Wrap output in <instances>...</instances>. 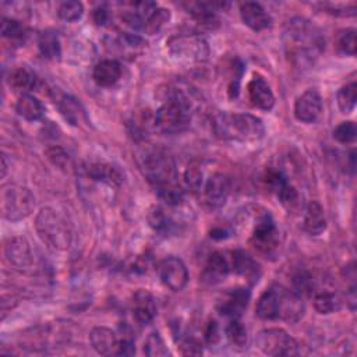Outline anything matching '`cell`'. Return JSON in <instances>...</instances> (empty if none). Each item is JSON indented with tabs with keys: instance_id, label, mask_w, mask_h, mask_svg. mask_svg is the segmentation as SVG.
<instances>
[{
	"instance_id": "cell-1",
	"label": "cell",
	"mask_w": 357,
	"mask_h": 357,
	"mask_svg": "<svg viewBox=\"0 0 357 357\" xmlns=\"http://www.w3.org/2000/svg\"><path fill=\"white\" fill-rule=\"evenodd\" d=\"M283 45L289 63L297 70L315 64L325 50V39L319 28L307 18H291L283 31Z\"/></svg>"
},
{
	"instance_id": "cell-2",
	"label": "cell",
	"mask_w": 357,
	"mask_h": 357,
	"mask_svg": "<svg viewBox=\"0 0 357 357\" xmlns=\"http://www.w3.org/2000/svg\"><path fill=\"white\" fill-rule=\"evenodd\" d=\"M163 92V103L155 113V127L165 134L185 131L191 123V98L180 86H167Z\"/></svg>"
},
{
	"instance_id": "cell-3",
	"label": "cell",
	"mask_w": 357,
	"mask_h": 357,
	"mask_svg": "<svg viewBox=\"0 0 357 357\" xmlns=\"http://www.w3.org/2000/svg\"><path fill=\"white\" fill-rule=\"evenodd\" d=\"M213 126L219 137L237 142L258 141L265 132L262 120L250 113H219Z\"/></svg>"
},
{
	"instance_id": "cell-4",
	"label": "cell",
	"mask_w": 357,
	"mask_h": 357,
	"mask_svg": "<svg viewBox=\"0 0 357 357\" xmlns=\"http://www.w3.org/2000/svg\"><path fill=\"white\" fill-rule=\"evenodd\" d=\"M139 167L155 190L178 183L173 156L160 146H146L139 152Z\"/></svg>"
},
{
	"instance_id": "cell-5",
	"label": "cell",
	"mask_w": 357,
	"mask_h": 357,
	"mask_svg": "<svg viewBox=\"0 0 357 357\" xmlns=\"http://www.w3.org/2000/svg\"><path fill=\"white\" fill-rule=\"evenodd\" d=\"M35 229L40 240L53 250L64 251L71 245L73 227L70 220L53 208H42L35 219Z\"/></svg>"
},
{
	"instance_id": "cell-6",
	"label": "cell",
	"mask_w": 357,
	"mask_h": 357,
	"mask_svg": "<svg viewBox=\"0 0 357 357\" xmlns=\"http://www.w3.org/2000/svg\"><path fill=\"white\" fill-rule=\"evenodd\" d=\"M231 181L230 177L222 172L204 173L202 180L194 192L199 202L206 209H219L223 206L230 195Z\"/></svg>"
},
{
	"instance_id": "cell-7",
	"label": "cell",
	"mask_w": 357,
	"mask_h": 357,
	"mask_svg": "<svg viewBox=\"0 0 357 357\" xmlns=\"http://www.w3.org/2000/svg\"><path fill=\"white\" fill-rule=\"evenodd\" d=\"M167 49L174 60L184 64L202 63L208 59L209 47L198 33H181L169 39Z\"/></svg>"
},
{
	"instance_id": "cell-8",
	"label": "cell",
	"mask_w": 357,
	"mask_h": 357,
	"mask_svg": "<svg viewBox=\"0 0 357 357\" xmlns=\"http://www.w3.org/2000/svg\"><path fill=\"white\" fill-rule=\"evenodd\" d=\"M35 209V195L18 184L6 185L1 191V212L7 220L25 219Z\"/></svg>"
},
{
	"instance_id": "cell-9",
	"label": "cell",
	"mask_w": 357,
	"mask_h": 357,
	"mask_svg": "<svg viewBox=\"0 0 357 357\" xmlns=\"http://www.w3.org/2000/svg\"><path fill=\"white\" fill-rule=\"evenodd\" d=\"M257 347L266 356H297L298 343L280 328L262 329L255 337Z\"/></svg>"
},
{
	"instance_id": "cell-10",
	"label": "cell",
	"mask_w": 357,
	"mask_h": 357,
	"mask_svg": "<svg viewBox=\"0 0 357 357\" xmlns=\"http://www.w3.org/2000/svg\"><path fill=\"white\" fill-rule=\"evenodd\" d=\"M251 243L255 250L266 257H271L276 252L279 245V231L269 212L264 211L258 215L251 233Z\"/></svg>"
},
{
	"instance_id": "cell-11",
	"label": "cell",
	"mask_w": 357,
	"mask_h": 357,
	"mask_svg": "<svg viewBox=\"0 0 357 357\" xmlns=\"http://www.w3.org/2000/svg\"><path fill=\"white\" fill-rule=\"evenodd\" d=\"M275 294L276 319L297 322L304 315V303L301 296L282 284H272Z\"/></svg>"
},
{
	"instance_id": "cell-12",
	"label": "cell",
	"mask_w": 357,
	"mask_h": 357,
	"mask_svg": "<svg viewBox=\"0 0 357 357\" xmlns=\"http://www.w3.org/2000/svg\"><path fill=\"white\" fill-rule=\"evenodd\" d=\"M4 255L10 265H13L17 271L29 272L35 266V255L26 238L21 236H15L7 240L4 245Z\"/></svg>"
},
{
	"instance_id": "cell-13",
	"label": "cell",
	"mask_w": 357,
	"mask_h": 357,
	"mask_svg": "<svg viewBox=\"0 0 357 357\" xmlns=\"http://www.w3.org/2000/svg\"><path fill=\"white\" fill-rule=\"evenodd\" d=\"M160 282L173 291H180L188 282V271L185 264L177 257H167L158 265Z\"/></svg>"
},
{
	"instance_id": "cell-14",
	"label": "cell",
	"mask_w": 357,
	"mask_h": 357,
	"mask_svg": "<svg viewBox=\"0 0 357 357\" xmlns=\"http://www.w3.org/2000/svg\"><path fill=\"white\" fill-rule=\"evenodd\" d=\"M322 114V98L317 89H307L294 102V116L301 123H315Z\"/></svg>"
},
{
	"instance_id": "cell-15",
	"label": "cell",
	"mask_w": 357,
	"mask_h": 357,
	"mask_svg": "<svg viewBox=\"0 0 357 357\" xmlns=\"http://www.w3.org/2000/svg\"><path fill=\"white\" fill-rule=\"evenodd\" d=\"M248 300H250L248 289L234 287L223 294V297L216 304V310L219 311L220 315H225L229 318H238L247 308Z\"/></svg>"
},
{
	"instance_id": "cell-16",
	"label": "cell",
	"mask_w": 357,
	"mask_h": 357,
	"mask_svg": "<svg viewBox=\"0 0 357 357\" xmlns=\"http://www.w3.org/2000/svg\"><path fill=\"white\" fill-rule=\"evenodd\" d=\"M231 271L230 259L223 252H212L201 272V280L205 284H218L220 283Z\"/></svg>"
},
{
	"instance_id": "cell-17",
	"label": "cell",
	"mask_w": 357,
	"mask_h": 357,
	"mask_svg": "<svg viewBox=\"0 0 357 357\" xmlns=\"http://www.w3.org/2000/svg\"><path fill=\"white\" fill-rule=\"evenodd\" d=\"M131 312L138 325H148L156 315V303L153 296L148 290H137L131 298Z\"/></svg>"
},
{
	"instance_id": "cell-18",
	"label": "cell",
	"mask_w": 357,
	"mask_h": 357,
	"mask_svg": "<svg viewBox=\"0 0 357 357\" xmlns=\"http://www.w3.org/2000/svg\"><path fill=\"white\" fill-rule=\"evenodd\" d=\"M247 93H248V99L252 103V106H255L261 110H271L275 105V95H273L269 84L259 74H255L250 79V82L247 85Z\"/></svg>"
},
{
	"instance_id": "cell-19",
	"label": "cell",
	"mask_w": 357,
	"mask_h": 357,
	"mask_svg": "<svg viewBox=\"0 0 357 357\" xmlns=\"http://www.w3.org/2000/svg\"><path fill=\"white\" fill-rule=\"evenodd\" d=\"M240 15L243 22L255 32L264 31L272 25L271 15L259 3L247 1L240 6Z\"/></svg>"
},
{
	"instance_id": "cell-20",
	"label": "cell",
	"mask_w": 357,
	"mask_h": 357,
	"mask_svg": "<svg viewBox=\"0 0 357 357\" xmlns=\"http://www.w3.org/2000/svg\"><path fill=\"white\" fill-rule=\"evenodd\" d=\"M89 342L96 353L102 356H117L119 342L116 333L106 326H95L89 333Z\"/></svg>"
},
{
	"instance_id": "cell-21",
	"label": "cell",
	"mask_w": 357,
	"mask_h": 357,
	"mask_svg": "<svg viewBox=\"0 0 357 357\" xmlns=\"http://www.w3.org/2000/svg\"><path fill=\"white\" fill-rule=\"evenodd\" d=\"M230 266L231 271L237 275L244 276L248 280L257 282L259 276V266L258 264L251 258L250 254H247L243 250H236L230 252Z\"/></svg>"
},
{
	"instance_id": "cell-22",
	"label": "cell",
	"mask_w": 357,
	"mask_h": 357,
	"mask_svg": "<svg viewBox=\"0 0 357 357\" xmlns=\"http://www.w3.org/2000/svg\"><path fill=\"white\" fill-rule=\"evenodd\" d=\"M121 77V66L114 59H106L99 61L93 67L92 78L99 86H112Z\"/></svg>"
},
{
	"instance_id": "cell-23",
	"label": "cell",
	"mask_w": 357,
	"mask_h": 357,
	"mask_svg": "<svg viewBox=\"0 0 357 357\" xmlns=\"http://www.w3.org/2000/svg\"><path fill=\"white\" fill-rule=\"evenodd\" d=\"M112 45L114 46L116 52L121 57L134 59L137 54H139L144 50L146 42L135 33L123 32L121 35H119L116 39L112 40Z\"/></svg>"
},
{
	"instance_id": "cell-24",
	"label": "cell",
	"mask_w": 357,
	"mask_h": 357,
	"mask_svg": "<svg viewBox=\"0 0 357 357\" xmlns=\"http://www.w3.org/2000/svg\"><path fill=\"white\" fill-rule=\"evenodd\" d=\"M88 176L92 180L100 181V183L107 184L110 187H117L123 183L121 172L116 166H113L110 163H105V162L92 163L88 167Z\"/></svg>"
},
{
	"instance_id": "cell-25",
	"label": "cell",
	"mask_w": 357,
	"mask_h": 357,
	"mask_svg": "<svg viewBox=\"0 0 357 357\" xmlns=\"http://www.w3.org/2000/svg\"><path fill=\"white\" fill-rule=\"evenodd\" d=\"M303 226L307 233L312 236L321 234L326 227V219L322 206L317 201H311L304 211Z\"/></svg>"
},
{
	"instance_id": "cell-26",
	"label": "cell",
	"mask_w": 357,
	"mask_h": 357,
	"mask_svg": "<svg viewBox=\"0 0 357 357\" xmlns=\"http://www.w3.org/2000/svg\"><path fill=\"white\" fill-rule=\"evenodd\" d=\"M15 110L22 119H25L28 121L40 120L45 113V107H43L42 102L31 93H22L18 98Z\"/></svg>"
},
{
	"instance_id": "cell-27",
	"label": "cell",
	"mask_w": 357,
	"mask_h": 357,
	"mask_svg": "<svg viewBox=\"0 0 357 357\" xmlns=\"http://www.w3.org/2000/svg\"><path fill=\"white\" fill-rule=\"evenodd\" d=\"M148 222H149V226L155 231H158L159 234H165V236L173 233L176 229V222L159 205L151 206V209L148 212Z\"/></svg>"
},
{
	"instance_id": "cell-28",
	"label": "cell",
	"mask_w": 357,
	"mask_h": 357,
	"mask_svg": "<svg viewBox=\"0 0 357 357\" xmlns=\"http://www.w3.org/2000/svg\"><path fill=\"white\" fill-rule=\"evenodd\" d=\"M38 77L35 73H32L26 67H18L10 74V85L15 89L24 91V93H28V91H33L38 86Z\"/></svg>"
},
{
	"instance_id": "cell-29",
	"label": "cell",
	"mask_w": 357,
	"mask_h": 357,
	"mask_svg": "<svg viewBox=\"0 0 357 357\" xmlns=\"http://www.w3.org/2000/svg\"><path fill=\"white\" fill-rule=\"evenodd\" d=\"M312 294V303H314V308L317 310V312L319 314H331L333 311H336L340 305V300L339 297L328 290V289H322V290H317Z\"/></svg>"
},
{
	"instance_id": "cell-30",
	"label": "cell",
	"mask_w": 357,
	"mask_h": 357,
	"mask_svg": "<svg viewBox=\"0 0 357 357\" xmlns=\"http://www.w3.org/2000/svg\"><path fill=\"white\" fill-rule=\"evenodd\" d=\"M38 46H39V50H40L43 57L50 59V60H59L60 59L61 49H60L59 36H57L56 32H53V31L42 32L39 35Z\"/></svg>"
},
{
	"instance_id": "cell-31",
	"label": "cell",
	"mask_w": 357,
	"mask_h": 357,
	"mask_svg": "<svg viewBox=\"0 0 357 357\" xmlns=\"http://www.w3.org/2000/svg\"><path fill=\"white\" fill-rule=\"evenodd\" d=\"M57 106H59V110L61 113V116L70 123V124H77L79 121V116L82 114V107L79 105V102L70 96V95H61L59 99H57Z\"/></svg>"
},
{
	"instance_id": "cell-32",
	"label": "cell",
	"mask_w": 357,
	"mask_h": 357,
	"mask_svg": "<svg viewBox=\"0 0 357 357\" xmlns=\"http://www.w3.org/2000/svg\"><path fill=\"white\" fill-rule=\"evenodd\" d=\"M255 314L261 319H276V310H275V294L272 286H269L258 298L255 305Z\"/></svg>"
},
{
	"instance_id": "cell-33",
	"label": "cell",
	"mask_w": 357,
	"mask_h": 357,
	"mask_svg": "<svg viewBox=\"0 0 357 357\" xmlns=\"http://www.w3.org/2000/svg\"><path fill=\"white\" fill-rule=\"evenodd\" d=\"M335 47L340 54L354 56L356 54V29L346 28L336 33Z\"/></svg>"
},
{
	"instance_id": "cell-34",
	"label": "cell",
	"mask_w": 357,
	"mask_h": 357,
	"mask_svg": "<svg viewBox=\"0 0 357 357\" xmlns=\"http://www.w3.org/2000/svg\"><path fill=\"white\" fill-rule=\"evenodd\" d=\"M337 99V106L342 113H351L356 107V100H357V85L356 82H350L343 85L336 95Z\"/></svg>"
},
{
	"instance_id": "cell-35",
	"label": "cell",
	"mask_w": 357,
	"mask_h": 357,
	"mask_svg": "<svg viewBox=\"0 0 357 357\" xmlns=\"http://www.w3.org/2000/svg\"><path fill=\"white\" fill-rule=\"evenodd\" d=\"M170 20V11L166 10V8H156L144 22V28L142 31L149 33V35H153L156 32H159Z\"/></svg>"
},
{
	"instance_id": "cell-36",
	"label": "cell",
	"mask_w": 357,
	"mask_h": 357,
	"mask_svg": "<svg viewBox=\"0 0 357 357\" xmlns=\"http://www.w3.org/2000/svg\"><path fill=\"white\" fill-rule=\"evenodd\" d=\"M226 337L233 346L244 347L247 344V329L245 326L238 321V318H231L229 325L226 326Z\"/></svg>"
},
{
	"instance_id": "cell-37",
	"label": "cell",
	"mask_w": 357,
	"mask_h": 357,
	"mask_svg": "<svg viewBox=\"0 0 357 357\" xmlns=\"http://www.w3.org/2000/svg\"><path fill=\"white\" fill-rule=\"evenodd\" d=\"M144 353L149 357H162L169 356L170 351L167 346L165 344V340L159 335V332H152L148 335L145 343H144Z\"/></svg>"
},
{
	"instance_id": "cell-38",
	"label": "cell",
	"mask_w": 357,
	"mask_h": 357,
	"mask_svg": "<svg viewBox=\"0 0 357 357\" xmlns=\"http://www.w3.org/2000/svg\"><path fill=\"white\" fill-rule=\"evenodd\" d=\"M84 13V6L79 1H64L59 6L57 15L67 22H73L81 18Z\"/></svg>"
},
{
	"instance_id": "cell-39",
	"label": "cell",
	"mask_w": 357,
	"mask_h": 357,
	"mask_svg": "<svg viewBox=\"0 0 357 357\" xmlns=\"http://www.w3.org/2000/svg\"><path fill=\"white\" fill-rule=\"evenodd\" d=\"M26 33V28L21 24V21L14 18H1V35L10 39H22Z\"/></svg>"
},
{
	"instance_id": "cell-40",
	"label": "cell",
	"mask_w": 357,
	"mask_h": 357,
	"mask_svg": "<svg viewBox=\"0 0 357 357\" xmlns=\"http://www.w3.org/2000/svg\"><path fill=\"white\" fill-rule=\"evenodd\" d=\"M357 128L354 121H343L333 130V138L340 144H351L356 141Z\"/></svg>"
},
{
	"instance_id": "cell-41",
	"label": "cell",
	"mask_w": 357,
	"mask_h": 357,
	"mask_svg": "<svg viewBox=\"0 0 357 357\" xmlns=\"http://www.w3.org/2000/svg\"><path fill=\"white\" fill-rule=\"evenodd\" d=\"M46 155H47L49 160H50L53 165H56V166H59V167H66V166H68L70 158H68V155H67L61 148H59V146H52V148H49V149L46 151Z\"/></svg>"
},
{
	"instance_id": "cell-42",
	"label": "cell",
	"mask_w": 357,
	"mask_h": 357,
	"mask_svg": "<svg viewBox=\"0 0 357 357\" xmlns=\"http://www.w3.org/2000/svg\"><path fill=\"white\" fill-rule=\"evenodd\" d=\"M180 353L183 356H199L202 354L201 343L194 337H185L180 343Z\"/></svg>"
},
{
	"instance_id": "cell-43",
	"label": "cell",
	"mask_w": 357,
	"mask_h": 357,
	"mask_svg": "<svg viewBox=\"0 0 357 357\" xmlns=\"http://www.w3.org/2000/svg\"><path fill=\"white\" fill-rule=\"evenodd\" d=\"M204 339L208 344H216L220 340V331L216 321H209L204 331Z\"/></svg>"
},
{
	"instance_id": "cell-44",
	"label": "cell",
	"mask_w": 357,
	"mask_h": 357,
	"mask_svg": "<svg viewBox=\"0 0 357 357\" xmlns=\"http://www.w3.org/2000/svg\"><path fill=\"white\" fill-rule=\"evenodd\" d=\"M109 20V13L106 8L103 7H99L93 11V21L98 24V25H105Z\"/></svg>"
}]
</instances>
